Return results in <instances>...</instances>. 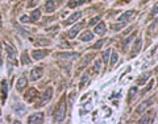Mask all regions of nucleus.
<instances>
[{
  "mask_svg": "<svg viewBox=\"0 0 158 124\" xmlns=\"http://www.w3.org/2000/svg\"><path fill=\"white\" fill-rule=\"evenodd\" d=\"M48 54H49V50H46V49H38V50H33L32 57H33V59H36V61H40V59H42Z\"/></svg>",
  "mask_w": 158,
  "mask_h": 124,
  "instance_id": "6",
  "label": "nucleus"
},
{
  "mask_svg": "<svg viewBox=\"0 0 158 124\" xmlns=\"http://www.w3.org/2000/svg\"><path fill=\"white\" fill-rule=\"evenodd\" d=\"M5 52H7L8 61L12 62V63H16V50L9 44H5Z\"/></svg>",
  "mask_w": 158,
  "mask_h": 124,
  "instance_id": "4",
  "label": "nucleus"
},
{
  "mask_svg": "<svg viewBox=\"0 0 158 124\" xmlns=\"http://www.w3.org/2000/svg\"><path fill=\"white\" fill-rule=\"evenodd\" d=\"M66 110H67V107H66V100L65 98H62L61 102L58 103L57 108H55V112H54V121L55 123H61L66 116Z\"/></svg>",
  "mask_w": 158,
  "mask_h": 124,
  "instance_id": "1",
  "label": "nucleus"
},
{
  "mask_svg": "<svg viewBox=\"0 0 158 124\" xmlns=\"http://www.w3.org/2000/svg\"><path fill=\"white\" fill-rule=\"evenodd\" d=\"M100 70V61H96L94 63V73H99Z\"/></svg>",
  "mask_w": 158,
  "mask_h": 124,
  "instance_id": "30",
  "label": "nucleus"
},
{
  "mask_svg": "<svg viewBox=\"0 0 158 124\" xmlns=\"http://www.w3.org/2000/svg\"><path fill=\"white\" fill-rule=\"evenodd\" d=\"M0 27H1V20H0Z\"/></svg>",
  "mask_w": 158,
  "mask_h": 124,
  "instance_id": "39",
  "label": "nucleus"
},
{
  "mask_svg": "<svg viewBox=\"0 0 158 124\" xmlns=\"http://www.w3.org/2000/svg\"><path fill=\"white\" fill-rule=\"evenodd\" d=\"M83 25H84V23H83V21H82V23H78V24H75L69 31V33H67V37H69V38H74L79 33V31H80V29L83 28Z\"/></svg>",
  "mask_w": 158,
  "mask_h": 124,
  "instance_id": "7",
  "label": "nucleus"
},
{
  "mask_svg": "<svg viewBox=\"0 0 158 124\" xmlns=\"http://www.w3.org/2000/svg\"><path fill=\"white\" fill-rule=\"evenodd\" d=\"M151 15L154 16V15H158V1L155 3V5L151 8Z\"/></svg>",
  "mask_w": 158,
  "mask_h": 124,
  "instance_id": "33",
  "label": "nucleus"
},
{
  "mask_svg": "<svg viewBox=\"0 0 158 124\" xmlns=\"http://www.w3.org/2000/svg\"><path fill=\"white\" fill-rule=\"evenodd\" d=\"M150 75H151V74H150V71H146L145 74H142V75H140V77H138L137 83H138V85H142V83H145L146 81H148V78H149Z\"/></svg>",
  "mask_w": 158,
  "mask_h": 124,
  "instance_id": "19",
  "label": "nucleus"
},
{
  "mask_svg": "<svg viewBox=\"0 0 158 124\" xmlns=\"http://www.w3.org/2000/svg\"><path fill=\"white\" fill-rule=\"evenodd\" d=\"M153 85H154V81H150V82H149V85H148V86H146V87H145V90H144V91H142V95H144V94H146V93H148L149 90H150L151 87H153Z\"/></svg>",
  "mask_w": 158,
  "mask_h": 124,
  "instance_id": "29",
  "label": "nucleus"
},
{
  "mask_svg": "<svg viewBox=\"0 0 158 124\" xmlns=\"http://www.w3.org/2000/svg\"><path fill=\"white\" fill-rule=\"evenodd\" d=\"M80 16H82V12H80V11H79V12H75V13H72L71 16H70V17L67 19V20H66V23H65V24H66V25L72 24V23L78 20V19L80 17Z\"/></svg>",
  "mask_w": 158,
  "mask_h": 124,
  "instance_id": "14",
  "label": "nucleus"
},
{
  "mask_svg": "<svg viewBox=\"0 0 158 124\" xmlns=\"http://www.w3.org/2000/svg\"><path fill=\"white\" fill-rule=\"evenodd\" d=\"M104 42H106V40H100V41H98L96 44L94 45V49H99V48H102Z\"/></svg>",
  "mask_w": 158,
  "mask_h": 124,
  "instance_id": "31",
  "label": "nucleus"
},
{
  "mask_svg": "<svg viewBox=\"0 0 158 124\" xmlns=\"http://www.w3.org/2000/svg\"><path fill=\"white\" fill-rule=\"evenodd\" d=\"M132 38H133V36H129V37H128V38H125V40H124V41H123V44H121V46H123V49H127V46H128V45H129V42L132 41Z\"/></svg>",
  "mask_w": 158,
  "mask_h": 124,
  "instance_id": "26",
  "label": "nucleus"
},
{
  "mask_svg": "<svg viewBox=\"0 0 158 124\" xmlns=\"http://www.w3.org/2000/svg\"><path fill=\"white\" fill-rule=\"evenodd\" d=\"M37 97H38V91L35 87H31L29 90H27V93L24 95L25 102H28V103H32L35 99H37Z\"/></svg>",
  "mask_w": 158,
  "mask_h": 124,
  "instance_id": "3",
  "label": "nucleus"
},
{
  "mask_svg": "<svg viewBox=\"0 0 158 124\" xmlns=\"http://www.w3.org/2000/svg\"><path fill=\"white\" fill-rule=\"evenodd\" d=\"M88 81V73H84L82 77V81H80V83H79V89H82L84 85H86V82Z\"/></svg>",
  "mask_w": 158,
  "mask_h": 124,
  "instance_id": "25",
  "label": "nucleus"
},
{
  "mask_svg": "<svg viewBox=\"0 0 158 124\" xmlns=\"http://www.w3.org/2000/svg\"><path fill=\"white\" fill-rule=\"evenodd\" d=\"M52 97H53V89L49 87L48 90H45L44 94L40 97V102L36 104V107H41V106H44V104L49 103V102L52 100Z\"/></svg>",
  "mask_w": 158,
  "mask_h": 124,
  "instance_id": "2",
  "label": "nucleus"
},
{
  "mask_svg": "<svg viewBox=\"0 0 158 124\" xmlns=\"http://www.w3.org/2000/svg\"><path fill=\"white\" fill-rule=\"evenodd\" d=\"M57 7H58V1H55V0H49V1H46V4H45V11H46L48 13H52L53 11H55Z\"/></svg>",
  "mask_w": 158,
  "mask_h": 124,
  "instance_id": "8",
  "label": "nucleus"
},
{
  "mask_svg": "<svg viewBox=\"0 0 158 124\" xmlns=\"http://www.w3.org/2000/svg\"><path fill=\"white\" fill-rule=\"evenodd\" d=\"M42 74H44V67H42V66H37V67H35V69L31 71V79L32 81L40 79L42 77Z\"/></svg>",
  "mask_w": 158,
  "mask_h": 124,
  "instance_id": "5",
  "label": "nucleus"
},
{
  "mask_svg": "<svg viewBox=\"0 0 158 124\" xmlns=\"http://www.w3.org/2000/svg\"><path fill=\"white\" fill-rule=\"evenodd\" d=\"M42 120H44V114H42V112H38V114L32 115L28 121H29V123H42Z\"/></svg>",
  "mask_w": 158,
  "mask_h": 124,
  "instance_id": "12",
  "label": "nucleus"
},
{
  "mask_svg": "<svg viewBox=\"0 0 158 124\" xmlns=\"http://www.w3.org/2000/svg\"><path fill=\"white\" fill-rule=\"evenodd\" d=\"M20 20L21 21H31V17H28V16H21Z\"/></svg>",
  "mask_w": 158,
  "mask_h": 124,
  "instance_id": "37",
  "label": "nucleus"
},
{
  "mask_svg": "<svg viewBox=\"0 0 158 124\" xmlns=\"http://www.w3.org/2000/svg\"><path fill=\"white\" fill-rule=\"evenodd\" d=\"M0 54H1V46H0Z\"/></svg>",
  "mask_w": 158,
  "mask_h": 124,
  "instance_id": "38",
  "label": "nucleus"
},
{
  "mask_svg": "<svg viewBox=\"0 0 158 124\" xmlns=\"http://www.w3.org/2000/svg\"><path fill=\"white\" fill-rule=\"evenodd\" d=\"M57 57H61V58H75L79 57L78 53H57Z\"/></svg>",
  "mask_w": 158,
  "mask_h": 124,
  "instance_id": "17",
  "label": "nucleus"
},
{
  "mask_svg": "<svg viewBox=\"0 0 158 124\" xmlns=\"http://www.w3.org/2000/svg\"><path fill=\"white\" fill-rule=\"evenodd\" d=\"M141 46H142V38L138 37L133 44V48H132V52H131V55H136L138 52L141 50Z\"/></svg>",
  "mask_w": 158,
  "mask_h": 124,
  "instance_id": "9",
  "label": "nucleus"
},
{
  "mask_svg": "<svg viewBox=\"0 0 158 124\" xmlns=\"http://www.w3.org/2000/svg\"><path fill=\"white\" fill-rule=\"evenodd\" d=\"M151 103H153V98L148 99L146 102H144L142 104H140V106L137 107V110H136V114H141V112H142V111H145V108H146V107H149Z\"/></svg>",
  "mask_w": 158,
  "mask_h": 124,
  "instance_id": "13",
  "label": "nucleus"
},
{
  "mask_svg": "<svg viewBox=\"0 0 158 124\" xmlns=\"http://www.w3.org/2000/svg\"><path fill=\"white\" fill-rule=\"evenodd\" d=\"M40 17H41V11H40V9H35V11H33V12H32L31 21H33V23H36V21H37Z\"/></svg>",
  "mask_w": 158,
  "mask_h": 124,
  "instance_id": "21",
  "label": "nucleus"
},
{
  "mask_svg": "<svg viewBox=\"0 0 158 124\" xmlns=\"http://www.w3.org/2000/svg\"><path fill=\"white\" fill-rule=\"evenodd\" d=\"M21 63H23V65H29V63H31V58H29V55H28L27 52H24L23 55H21Z\"/></svg>",
  "mask_w": 158,
  "mask_h": 124,
  "instance_id": "24",
  "label": "nucleus"
},
{
  "mask_svg": "<svg viewBox=\"0 0 158 124\" xmlns=\"http://www.w3.org/2000/svg\"><path fill=\"white\" fill-rule=\"evenodd\" d=\"M117 59H119V55H117L116 52H112V59H111V66H114L115 63L117 62Z\"/></svg>",
  "mask_w": 158,
  "mask_h": 124,
  "instance_id": "27",
  "label": "nucleus"
},
{
  "mask_svg": "<svg viewBox=\"0 0 158 124\" xmlns=\"http://www.w3.org/2000/svg\"><path fill=\"white\" fill-rule=\"evenodd\" d=\"M124 24H123V21H121V24L119 23V24H115V27H112V29H115V31H117V29H120V28H123Z\"/></svg>",
  "mask_w": 158,
  "mask_h": 124,
  "instance_id": "36",
  "label": "nucleus"
},
{
  "mask_svg": "<svg viewBox=\"0 0 158 124\" xmlns=\"http://www.w3.org/2000/svg\"><path fill=\"white\" fill-rule=\"evenodd\" d=\"M153 120H154V114L150 111L148 114L142 115V117H141L138 121H140V123H153Z\"/></svg>",
  "mask_w": 158,
  "mask_h": 124,
  "instance_id": "11",
  "label": "nucleus"
},
{
  "mask_svg": "<svg viewBox=\"0 0 158 124\" xmlns=\"http://www.w3.org/2000/svg\"><path fill=\"white\" fill-rule=\"evenodd\" d=\"M100 17H102V16H96V17H94V19H91V20H90V25H94V24H96L98 21L100 20Z\"/></svg>",
  "mask_w": 158,
  "mask_h": 124,
  "instance_id": "32",
  "label": "nucleus"
},
{
  "mask_svg": "<svg viewBox=\"0 0 158 124\" xmlns=\"http://www.w3.org/2000/svg\"><path fill=\"white\" fill-rule=\"evenodd\" d=\"M133 13H134L133 11H128V12H125V13H124L123 16H120V17H119V21H120V23L123 21V23H124V21L129 20V19H131L132 16H133Z\"/></svg>",
  "mask_w": 158,
  "mask_h": 124,
  "instance_id": "20",
  "label": "nucleus"
},
{
  "mask_svg": "<svg viewBox=\"0 0 158 124\" xmlns=\"http://www.w3.org/2000/svg\"><path fill=\"white\" fill-rule=\"evenodd\" d=\"M27 85H28V79L23 75L19 78L17 83H16V89H17V91H23L24 89H27Z\"/></svg>",
  "mask_w": 158,
  "mask_h": 124,
  "instance_id": "10",
  "label": "nucleus"
},
{
  "mask_svg": "<svg viewBox=\"0 0 158 124\" xmlns=\"http://www.w3.org/2000/svg\"><path fill=\"white\" fill-rule=\"evenodd\" d=\"M87 1H88V0H79V1L72 0V1H70V3H69V8H75V7H78V5H80V4L87 3Z\"/></svg>",
  "mask_w": 158,
  "mask_h": 124,
  "instance_id": "23",
  "label": "nucleus"
},
{
  "mask_svg": "<svg viewBox=\"0 0 158 124\" xmlns=\"http://www.w3.org/2000/svg\"><path fill=\"white\" fill-rule=\"evenodd\" d=\"M37 3H38V0H31V1H29V4H28V7H29V8L35 7V5H36Z\"/></svg>",
  "mask_w": 158,
  "mask_h": 124,
  "instance_id": "35",
  "label": "nucleus"
},
{
  "mask_svg": "<svg viewBox=\"0 0 158 124\" xmlns=\"http://www.w3.org/2000/svg\"><path fill=\"white\" fill-rule=\"evenodd\" d=\"M94 38V33L92 32H90V31H87V32H84L82 36H80V41H91Z\"/></svg>",
  "mask_w": 158,
  "mask_h": 124,
  "instance_id": "16",
  "label": "nucleus"
},
{
  "mask_svg": "<svg viewBox=\"0 0 158 124\" xmlns=\"http://www.w3.org/2000/svg\"><path fill=\"white\" fill-rule=\"evenodd\" d=\"M95 33L99 36H103L106 33V24L104 23H99V24L95 27Z\"/></svg>",
  "mask_w": 158,
  "mask_h": 124,
  "instance_id": "15",
  "label": "nucleus"
},
{
  "mask_svg": "<svg viewBox=\"0 0 158 124\" xmlns=\"http://www.w3.org/2000/svg\"><path fill=\"white\" fill-rule=\"evenodd\" d=\"M1 93H3V97H1V99L5 100V98H7V94H8V85L5 81H3L1 82Z\"/></svg>",
  "mask_w": 158,
  "mask_h": 124,
  "instance_id": "22",
  "label": "nucleus"
},
{
  "mask_svg": "<svg viewBox=\"0 0 158 124\" xmlns=\"http://www.w3.org/2000/svg\"><path fill=\"white\" fill-rule=\"evenodd\" d=\"M136 93H137V89H136V87H133V89L129 91V99H132V98L136 95Z\"/></svg>",
  "mask_w": 158,
  "mask_h": 124,
  "instance_id": "34",
  "label": "nucleus"
},
{
  "mask_svg": "<svg viewBox=\"0 0 158 124\" xmlns=\"http://www.w3.org/2000/svg\"><path fill=\"white\" fill-rule=\"evenodd\" d=\"M110 54H111V50H106V52L102 54V57H103V62H108V57H110Z\"/></svg>",
  "mask_w": 158,
  "mask_h": 124,
  "instance_id": "28",
  "label": "nucleus"
},
{
  "mask_svg": "<svg viewBox=\"0 0 158 124\" xmlns=\"http://www.w3.org/2000/svg\"><path fill=\"white\" fill-rule=\"evenodd\" d=\"M92 58H94V54H87V55H84V59H83L82 63H80V69L86 67L90 62H91V59H92Z\"/></svg>",
  "mask_w": 158,
  "mask_h": 124,
  "instance_id": "18",
  "label": "nucleus"
}]
</instances>
